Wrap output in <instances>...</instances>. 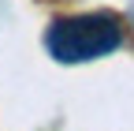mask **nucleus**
<instances>
[{"label": "nucleus", "mask_w": 134, "mask_h": 131, "mask_svg": "<svg viewBox=\"0 0 134 131\" xmlns=\"http://www.w3.org/2000/svg\"><path fill=\"white\" fill-rule=\"evenodd\" d=\"M123 45V23L108 11H86V15H63L48 26L45 49L60 64H86L115 53Z\"/></svg>", "instance_id": "obj_1"}]
</instances>
